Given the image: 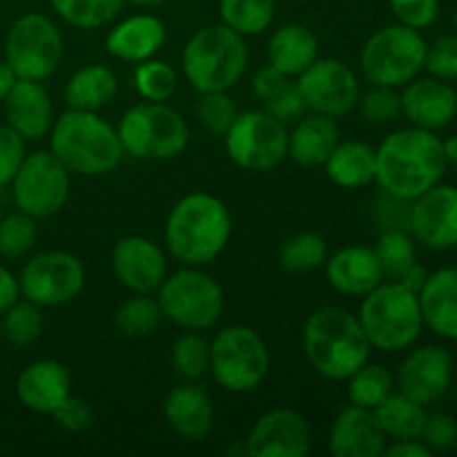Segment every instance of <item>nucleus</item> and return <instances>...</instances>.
I'll return each mask as SVG.
<instances>
[{"instance_id":"1","label":"nucleus","mask_w":457,"mask_h":457,"mask_svg":"<svg viewBox=\"0 0 457 457\" xmlns=\"http://www.w3.org/2000/svg\"><path fill=\"white\" fill-rule=\"evenodd\" d=\"M375 181L395 201L418 199L442 181L449 165L436 132L415 125L388 134L375 150Z\"/></svg>"},{"instance_id":"2","label":"nucleus","mask_w":457,"mask_h":457,"mask_svg":"<svg viewBox=\"0 0 457 457\" xmlns=\"http://www.w3.org/2000/svg\"><path fill=\"white\" fill-rule=\"evenodd\" d=\"M230 235V210L208 192L183 196L165 221V245L183 266H208L226 250Z\"/></svg>"},{"instance_id":"3","label":"nucleus","mask_w":457,"mask_h":457,"mask_svg":"<svg viewBox=\"0 0 457 457\" xmlns=\"http://www.w3.org/2000/svg\"><path fill=\"white\" fill-rule=\"evenodd\" d=\"M302 346L312 369L326 379L346 382L370 360V342L353 312L326 306L312 312L303 324Z\"/></svg>"},{"instance_id":"4","label":"nucleus","mask_w":457,"mask_h":457,"mask_svg":"<svg viewBox=\"0 0 457 457\" xmlns=\"http://www.w3.org/2000/svg\"><path fill=\"white\" fill-rule=\"evenodd\" d=\"M49 132V152L65 165L67 172L79 177L110 174L125 154L116 128L101 119L98 112L70 107L54 120Z\"/></svg>"},{"instance_id":"5","label":"nucleus","mask_w":457,"mask_h":457,"mask_svg":"<svg viewBox=\"0 0 457 457\" xmlns=\"http://www.w3.org/2000/svg\"><path fill=\"white\" fill-rule=\"evenodd\" d=\"M248 45L241 34L221 25L201 27L181 54L183 74L196 92H228L248 67Z\"/></svg>"},{"instance_id":"6","label":"nucleus","mask_w":457,"mask_h":457,"mask_svg":"<svg viewBox=\"0 0 457 457\" xmlns=\"http://www.w3.org/2000/svg\"><path fill=\"white\" fill-rule=\"evenodd\" d=\"M357 320L370 346L386 353L413 346L424 328L418 293L393 279L382 281L378 288L364 295Z\"/></svg>"},{"instance_id":"7","label":"nucleus","mask_w":457,"mask_h":457,"mask_svg":"<svg viewBox=\"0 0 457 457\" xmlns=\"http://www.w3.org/2000/svg\"><path fill=\"white\" fill-rule=\"evenodd\" d=\"M125 154L143 161H168L181 154L190 143V128L183 114L168 103H138L132 105L119 125Z\"/></svg>"},{"instance_id":"8","label":"nucleus","mask_w":457,"mask_h":457,"mask_svg":"<svg viewBox=\"0 0 457 457\" xmlns=\"http://www.w3.org/2000/svg\"><path fill=\"white\" fill-rule=\"evenodd\" d=\"M427 47V40L418 29L400 22L382 27L361 47V74L370 85L404 87L424 70Z\"/></svg>"},{"instance_id":"9","label":"nucleus","mask_w":457,"mask_h":457,"mask_svg":"<svg viewBox=\"0 0 457 457\" xmlns=\"http://www.w3.org/2000/svg\"><path fill=\"white\" fill-rule=\"evenodd\" d=\"M270 369V353L254 328L244 324L226 326L210 344V373L230 393H248L262 386Z\"/></svg>"},{"instance_id":"10","label":"nucleus","mask_w":457,"mask_h":457,"mask_svg":"<svg viewBox=\"0 0 457 457\" xmlns=\"http://www.w3.org/2000/svg\"><path fill=\"white\" fill-rule=\"evenodd\" d=\"M156 302L163 320L186 330L210 328L221 320L226 306L219 281L196 266H186L165 277L156 290Z\"/></svg>"},{"instance_id":"11","label":"nucleus","mask_w":457,"mask_h":457,"mask_svg":"<svg viewBox=\"0 0 457 457\" xmlns=\"http://www.w3.org/2000/svg\"><path fill=\"white\" fill-rule=\"evenodd\" d=\"M4 61L18 79H49L62 61V36L52 18L38 12L18 16L9 27Z\"/></svg>"},{"instance_id":"12","label":"nucleus","mask_w":457,"mask_h":457,"mask_svg":"<svg viewBox=\"0 0 457 457\" xmlns=\"http://www.w3.org/2000/svg\"><path fill=\"white\" fill-rule=\"evenodd\" d=\"M223 137L232 163L248 172L275 170L288 156V129L263 110L237 114L235 123Z\"/></svg>"},{"instance_id":"13","label":"nucleus","mask_w":457,"mask_h":457,"mask_svg":"<svg viewBox=\"0 0 457 457\" xmlns=\"http://www.w3.org/2000/svg\"><path fill=\"white\" fill-rule=\"evenodd\" d=\"M70 177L65 165L52 152L27 154L12 179L18 210L36 221L58 214L70 199Z\"/></svg>"},{"instance_id":"14","label":"nucleus","mask_w":457,"mask_h":457,"mask_svg":"<svg viewBox=\"0 0 457 457\" xmlns=\"http://www.w3.org/2000/svg\"><path fill=\"white\" fill-rule=\"evenodd\" d=\"M21 295L40 308L62 306L85 288V266L79 257L49 250L31 257L18 275Z\"/></svg>"},{"instance_id":"15","label":"nucleus","mask_w":457,"mask_h":457,"mask_svg":"<svg viewBox=\"0 0 457 457\" xmlns=\"http://www.w3.org/2000/svg\"><path fill=\"white\" fill-rule=\"evenodd\" d=\"M297 87L308 110L333 119L355 110L361 92L353 67L337 58H317L297 76Z\"/></svg>"},{"instance_id":"16","label":"nucleus","mask_w":457,"mask_h":457,"mask_svg":"<svg viewBox=\"0 0 457 457\" xmlns=\"http://www.w3.org/2000/svg\"><path fill=\"white\" fill-rule=\"evenodd\" d=\"M244 449L248 457H303L312 449V433L297 411L272 409L253 424Z\"/></svg>"},{"instance_id":"17","label":"nucleus","mask_w":457,"mask_h":457,"mask_svg":"<svg viewBox=\"0 0 457 457\" xmlns=\"http://www.w3.org/2000/svg\"><path fill=\"white\" fill-rule=\"evenodd\" d=\"M409 228L428 250L445 253L457 248V187L433 186L409 210Z\"/></svg>"},{"instance_id":"18","label":"nucleus","mask_w":457,"mask_h":457,"mask_svg":"<svg viewBox=\"0 0 457 457\" xmlns=\"http://www.w3.org/2000/svg\"><path fill=\"white\" fill-rule=\"evenodd\" d=\"M453 379V360L442 346L415 348L397 369V391L428 406L446 395Z\"/></svg>"},{"instance_id":"19","label":"nucleus","mask_w":457,"mask_h":457,"mask_svg":"<svg viewBox=\"0 0 457 457\" xmlns=\"http://www.w3.org/2000/svg\"><path fill=\"white\" fill-rule=\"evenodd\" d=\"M112 272L129 293L154 295L168 277V259L152 239L123 237L112 250Z\"/></svg>"},{"instance_id":"20","label":"nucleus","mask_w":457,"mask_h":457,"mask_svg":"<svg viewBox=\"0 0 457 457\" xmlns=\"http://www.w3.org/2000/svg\"><path fill=\"white\" fill-rule=\"evenodd\" d=\"M400 98L402 114L415 128L437 132L453 123L457 114V92L446 80L436 79V76L413 79L404 85Z\"/></svg>"},{"instance_id":"21","label":"nucleus","mask_w":457,"mask_h":457,"mask_svg":"<svg viewBox=\"0 0 457 457\" xmlns=\"http://www.w3.org/2000/svg\"><path fill=\"white\" fill-rule=\"evenodd\" d=\"M386 442L373 411L355 404L339 411L328 433V451L335 457H379Z\"/></svg>"},{"instance_id":"22","label":"nucleus","mask_w":457,"mask_h":457,"mask_svg":"<svg viewBox=\"0 0 457 457\" xmlns=\"http://www.w3.org/2000/svg\"><path fill=\"white\" fill-rule=\"evenodd\" d=\"M326 279L337 293L351 297H364L378 288L384 277L382 263L373 248L366 245H348L326 259Z\"/></svg>"},{"instance_id":"23","label":"nucleus","mask_w":457,"mask_h":457,"mask_svg":"<svg viewBox=\"0 0 457 457\" xmlns=\"http://www.w3.org/2000/svg\"><path fill=\"white\" fill-rule=\"evenodd\" d=\"M3 103L7 125L25 141H38L52 129L54 107L47 89L38 80L18 79Z\"/></svg>"},{"instance_id":"24","label":"nucleus","mask_w":457,"mask_h":457,"mask_svg":"<svg viewBox=\"0 0 457 457\" xmlns=\"http://www.w3.org/2000/svg\"><path fill=\"white\" fill-rule=\"evenodd\" d=\"M163 418L183 440H204L214 427L212 400L195 382H183L170 388L165 395Z\"/></svg>"},{"instance_id":"25","label":"nucleus","mask_w":457,"mask_h":457,"mask_svg":"<svg viewBox=\"0 0 457 457\" xmlns=\"http://www.w3.org/2000/svg\"><path fill=\"white\" fill-rule=\"evenodd\" d=\"M16 395L25 409L52 415L67 395H71L70 373L54 360H40L27 366L16 382Z\"/></svg>"},{"instance_id":"26","label":"nucleus","mask_w":457,"mask_h":457,"mask_svg":"<svg viewBox=\"0 0 457 457\" xmlns=\"http://www.w3.org/2000/svg\"><path fill=\"white\" fill-rule=\"evenodd\" d=\"M165 25L152 13H137L110 29L105 47L112 56L128 62H141L154 58L165 43Z\"/></svg>"},{"instance_id":"27","label":"nucleus","mask_w":457,"mask_h":457,"mask_svg":"<svg viewBox=\"0 0 457 457\" xmlns=\"http://www.w3.org/2000/svg\"><path fill=\"white\" fill-rule=\"evenodd\" d=\"M424 326L445 339H457V268H442L427 277L418 293Z\"/></svg>"},{"instance_id":"28","label":"nucleus","mask_w":457,"mask_h":457,"mask_svg":"<svg viewBox=\"0 0 457 457\" xmlns=\"http://www.w3.org/2000/svg\"><path fill=\"white\" fill-rule=\"evenodd\" d=\"M317 58H320V40L315 31L299 22L281 25L268 40V65L290 79H297Z\"/></svg>"},{"instance_id":"29","label":"nucleus","mask_w":457,"mask_h":457,"mask_svg":"<svg viewBox=\"0 0 457 457\" xmlns=\"http://www.w3.org/2000/svg\"><path fill=\"white\" fill-rule=\"evenodd\" d=\"M339 143V128L333 116L312 114L288 132V156L303 168L324 165Z\"/></svg>"},{"instance_id":"30","label":"nucleus","mask_w":457,"mask_h":457,"mask_svg":"<svg viewBox=\"0 0 457 457\" xmlns=\"http://www.w3.org/2000/svg\"><path fill=\"white\" fill-rule=\"evenodd\" d=\"M330 181L346 190H360L375 181V147L364 141H339L324 163Z\"/></svg>"},{"instance_id":"31","label":"nucleus","mask_w":457,"mask_h":457,"mask_svg":"<svg viewBox=\"0 0 457 457\" xmlns=\"http://www.w3.org/2000/svg\"><path fill=\"white\" fill-rule=\"evenodd\" d=\"M253 92L262 101L263 112L275 116L281 123L295 120L306 105H303L302 92L297 87V80L284 76L275 67H259L253 76Z\"/></svg>"},{"instance_id":"32","label":"nucleus","mask_w":457,"mask_h":457,"mask_svg":"<svg viewBox=\"0 0 457 457\" xmlns=\"http://www.w3.org/2000/svg\"><path fill=\"white\" fill-rule=\"evenodd\" d=\"M119 79L105 65H85L71 74L65 85V103L71 110L98 112L114 101Z\"/></svg>"},{"instance_id":"33","label":"nucleus","mask_w":457,"mask_h":457,"mask_svg":"<svg viewBox=\"0 0 457 457\" xmlns=\"http://www.w3.org/2000/svg\"><path fill=\"white\" fill-rule=\"evenodd\" d=\"M373 413L384 436L391 440H420L428 415L422 404L402 395L400 391H393Z\"/></svg>"},{"instance_id":"34","label":"nucleus","mask_w":457,"mask_h":457,"mask_svg":"<svg viewBox=\"0 0 457 457\" xmlns=\"http://www.w3.org/2000/svg\"><path fill=\"white\" fill-rule=\"evenodd\" d=\"M219 16L244 38L259 36L275 21V0H219Z\"/></svg>"},{"instance_id":"35","label":"nucleus","mask_w":457,"mask_h":457,"mask_svg":"<svg viewBox=\"0 0 457 457\" xmlns=\"http://www.w3.org/2000/svg\"><path fill=\"white\" fill-rule=\"evenodd\" d=\"M346 382L348 402L369 411L378 409L395 391V378L391 375V370L382 364H370V361L360 366Z\"/></svg>"},{"instance_id":"36","label":"nucleus","mask_w":457,"mask_h":457,"mask_svg":"<svg viewBox=\"0 0 457 457\" xmlns=\"http://www.w3.org/2000/svg\"><path fill=\"white\" fill-rule=\"evenodd\" d=\"M163 321V312H161L159 302L152 295H138L125 299L119 308H116L114 324L125 337L143 339L150 337Z\"/></svg>"},{"instance_id":"37","label":"nucleus","mask_w":457,"mask_h":457,"mask_svg":"<svg viewBox=\"0 0 457 457\" xmlns=\"http://www.w3.org/2000/svg\"><path fill=\"white\" fill-rule=\"evenodd\" d=\"M54 12L76 29H98L119 16L125 0H49Z\"/></svg>"},{"instance_id":"38","label":"nucleus","mask_w":457,"mask_h":457,"mask_svg":"<svg viewBox=\"0 0 457 457\" xmlns=\"http://www.w3.org/2000/svg\"><path fill=\"white\" fill-rule=\"evenodd\" d=\"M328 259V244L315 232H299L286 239L279 250V263L288 272H311L324 266Z\"/></svg>"},{"instance_id":"39","label":"nucleus","mask_w":457,"mask_h":457,"mask_svg":"<svg viewBox=\"0 0 457 457\" xmlns=\"http://www.w3.org/2000/svg\"><path fill=\"white\" fill-rule=\"evenodd\" d=\"M43 311L34 302H29V299H25V302L18 299L16 303H12L3 312L0 330H3V337L9 344H13V346H29V344H34L43 335Z\"/></svg>"},{"instance_id":"40","label":"nucleus","mask_w":457,"mask_h":457,"mask_svg":"<svg viewBox=\"0 0 457 457\" xmlns=\"http://www.w3.org/2000/svg\"><path fill=\"white\" fill-rule=\"evenodd\" d=\"M172 369L183 382H196L210 370V344L199 330H187L172 344Z\"/></svg>"},{"instance_id":"41","label":"nucleus","mask_w":457,"mask_h":457,"mask_svg":"<svg viewBox=\"0 0 457 457\" xmlns=\"http://www.w3.org/2000/svg\"><path fill=\"white\" fill-rule=\"evenodd\" d=\"M177 71L172 65L159 58H147L137 62L134 70V89L141 94L145 101L168 103L177 92Z\"/></svg>"},{"instance_id":"42","label":"nucleus","mask_w":457,"mask_h":457,"mask_svg":"<svg viewBox=\"0 0 457 457\" xmlns=\"http://www.w3.org/2000/svg\"><path fill=\"white\" fill-rule=\"evenodd\" d=\"M373 250L378 254L379 263H382L384 277H388L393 281L400 279L402 272L418 262L413 239L404 230H397V228L384 232Z\"/></svg>"},{"instance_id":"43","label":"nucleus","mask_w":457,"mask_h":457,"mask_svg":"<svg viewBox=\"0 0 457 457\" xmlns=\"http://www.w3.org/2000/svg\"><path fill=\"white\" fill-rule=\"evenodd\" d=\"M36 219L25 214L22 210L18 212L0 217V254L7 259L25 257L36 244Z\"/></svg>"},{"instance_id":"44","label":"nucleus","mask_w":457,"mask_h":457,"mask_svg":"<svg viewBox=\"0 0 457 457\" xmlns=\"http://www.w3.org/2000/svg\"><path fill=\"white\" fill-rule=\"evenodd\" d=\"M195 112L204 129L217 137H223L239 114L228 92H201Z\"/></svg>"},{"instance_id":"45","label":"nucleus","mask_w":457,"mask_h":457,"mask_svg":"<svg viewBox=\"0 0 457 457\" xmlns=\"http://www.w3.org/2000/svg\"><path fill=\"white\" fill-rule=\"evenodd\" d=\"M360 114L370 125H388L397 120L402 114V98L395 87H384V85H370L366 92H360Z\"/></svg>"},{"instance_id":"46","label":"nucleus","mask_w":457,"mask_h":457,"mask_svg":"<svg viewBox=\"0 0 457 457\" xmlns=\"http://www.w3.org/2000/svg\"><path fill=\"white\" fill-rule=\"evenodd\" d=\"M424 70L442 80H457V36H442L427 47Z\"/></svg>"},{"instance_id":"47","label":"nucleus","mask_w":457,"mask_h":457,"mask_svg":"<svg viewBox=\"0 0 457 457\" xmlns=\"http://www.w3.org/2000/svg\"><path fill=\"white\" fill-rule=\"evenodd\" d=\"M420 440L431 453H446L457 445V420L451 413L427 415Z\"/></svg>"},{"instance_id":"48","label":"nucleus","mask_w":457,"mask_h":457,"mask_svg":"<svg viewBox=\"0 0 457 457\" xmlns=\"http://www.w3.org/2000/svg\"><path fill=\"white\" fill-rule=\"evenodd\" d=\"M388 4L400 25L418 31L431 27L440 13V0H388Z\"/></svg>"},{"instance_id":"49","label":"nucleus","mask_w":457,"mask_h":457,"mask_svg":"<svg viewBox=\"0 0 457 457\" xmlns=\"http://www.w3.org/2000/svg\"><path fill=\"white\" fill-rule=\"evenodd\" d=\"M25 156V138L9 125H0V187L12 183Z\"/></svg>"},{"instance_id":"50","label":"nucleus","mask_w":457,"mask_h":457,"mask_svg":"<svg viewBox=\"0 0 457 457\" xmlns=\"http://www.w3.org/2000/svg\"><path fill=\"white\" fill-rule=\"evenodd\" d=\"M54 422L58 424V428L67 433H80V431H87L92 427V420H94V411L83 397H76V395H67L65 400L58 404V409L52 413Z\"/></svg>"},{"instance_id":"51","label":"nucleus","mask_w":457,"mask_h":457,"mask_svg":"<svg viewBox=\"0 0 457 457\" xmlns=\"http://www.w3.org/2000/svg\"><path fill=\"white\" fill-rule=\"evenodd\" d=\"M18 299H21L18 277H13V272L0 263V315H3L12 303H16Z\"/></svg>"},{"instance_id":"52","label":"nucleus","mask_w":457,"mask_h":457,"mask_svg":"<svg viewBox=\"0 0 457 457\" xmlns=\"http://www.w3.org/2000/svg\"><path fill=\"white\" fill-rule=\"evenodd\" d=\"M386 457H431L433 453L427 449L422 440H393V445L384 449Z\"/></svg>"},{"instance_id":"53","label":"nucleus","mask_w":457,"mask_h":457,"mask_svg":"<svg viewBox=\"0 0 457 457\" xmlns=\"http://www.w3.org/2000/svg\"><path fill=\"white\" fill-rule=\"evenodd\" d=\"M427 277H428L427 268H424L422 263L415 262L413 266L406 268V270L400 275V279H395V281H400L404 288L413 290V293H420V290H422V286L427 284Z\"/></svg>"},{"instance_id":"54","label":"nucleus","mask_w":457,"mask_h":457,"mask_svg":"<svg viewBox=\"0 0 457 457\" xmlns=\"http://www.w3.org/2000/svg\"><path fill=\"white\" fill-rule=\"evenodd\" d=\"M16 80H18V76L13 74V70L7 65V61H0V103L7 98V94L12 92V87Z\"/></svg>"},{"instance_id":"55","label":"nucleus","mask_w":457,"mask_h":457,"mask_svg":"<svg viewBox=\"0 0 457 457\" xmlns=\"http://www.w3.org/2000/svg\"><path fill=\"white\" fill-rule=\"evenodd\" d=\"M442 147H445L446 161L457 163V137H451V138H446V141H442Z\"/></svg>"},{"instance_id":"56","label":"nucleus","mask_w":457,"mask_h":457,"mask_svg":"<svg viewBox=\"0 0 457 457\" xmlns=\"http://www.w3.org/2000/svg\"><path fill=\"white\" fill-rule=\"evenodd\" d=\"M132 4H138V7H159V4L170 3V0H129Z\"/></svg>"},{"instance_id":"57","label":"nucleus","mask_w":457,"mask_h":457,"mask_svg":"<svg viewBox=\"0 0 457 457\" xmlns=\"http://www.w3.org/2000/svg\"><path fill=\"white\" fill-rule=\"evenodd\" d=\"M455 29H457V12H455Z\"/></svg>"},{"instance_id":"58","label":"nucleus","mask_w":457,"mask_h":457,"mask_svg":"<svg viewBox=\"0 0 457 457\" xmlns=\"http://www.w3.org/2000/svg\"><path fill=\"white\" fill-rule=\"evenodd\" d=\"M0 342H3V330H0Z\"/></svg>"},{"instance_id":"59","label":"nucleus","mask_w":457,"mask_h":457,"mask_svg":"<svg viewBox=\"0 0 457 457\" xmlns=\"http://www.w3.org/2000/svg\"><path fill=\"white\" fill-rule=\"evenodd\" d=\"M455 378H457V369H455Z\"/></svg>"},{"instance_id":"60","label":"nucleus","mask_w":457,"mask_h":457,"mask_svg":"<svg viewBox=\"0 0 457 457\" xmlns=\"http://www.w3.org/2000/svg\"><path fill=\"white\" fill-rule=\"evenodd\" d=\"M455 165H457V163H455Z\"/></svg>"}]
</instances>
